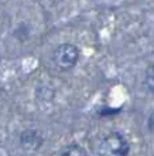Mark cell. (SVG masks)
<instances>
[{
    "label": "cell",
    "instance_id": "1",
    "mask_svg": "<svg viewBox=\"0 0 154 156\" xmlns=\"http://www.w3.org/2000/svg\"><path fill=\"white\" fill-rule=\"evenodd\" d=\"M130 144L120 132H110L102 138L96 148L98 156H129Z\"/></svg>",
    "mask_w": 154,
    "mask_h": 156
},
{
    "label": "cell",
    "instance_id": "2",
    "mask_svg": "<svg viewBox=\"0 0 154 156\" xmlns=\"http://www.w3.org/2000/svg\"><path fill=\"white\" fill-rule=\"evenodd\" d=\"M79 53L81 51L75 44L64 43L54 50L53 61L62 70H69L77 66L78 60H79Z\"/></svg>",
    "mask_w": 154,
    "mask_h": 156
},
{
    "label": "cell",
    "instance_id": "3",
    "mask_svg": "<svg viewBox=\"0 0 154 156\" xmlns=\"http://www.w3.org/2000/svg\"><path fill=\"white\" fill-rule=\"evenodd\" d=\"M43 142H44V138L36 129H26L20 135L21 146L27 151H37L43 145Z\"/></svg>",
    "mask_w": 154,
    "mask_h": 156
},
{
    "label": "cell",
    "instance_id": "4",
    "mask_svg": "<svg viewBox=\"0 0 154 156\" xmlns=\"http://www.w3.org/2000/svg\"><path fill=\"white\" fill-rule=\"evenodd\" d=\"M60 156H86L85 149L77 144H71L61 151Z\"/></svg>",
    "mask_w": 154,
    "mask_h": 156
},
{
    "label": "cell",
    "instance_id": "5",
    "mask_svg": "<svg viewBox=\"0 0 154 156\" xmlns=\"http://www.w3.org/2000/svg\"><path fill=\"white\" fill-rule=\"evenodd\" d=\"M144 85L151 94H154V64H151L144 74Z\"/></svg>",
    "mask_w": 154,
    "mask_h": 156
},
{
    "label": "cell",
    "instance_id": "6",
    "mask_svg": "<svg viewBox=\"0 0 154 156\" xmlns=\"http://www.w3.org/2000/svg\"><path fill=\"white\" fill-rule=\"evenodd\" d=\"M103 109H106V111H99V114L101 115H109V114H118L120 109H116V108H103Z\"/></svg>",
    "mask_w": 154,
    "mask_h": 156
},
{
    "label": "cell",
    "instance_id": "7",
    "mask_svg": "<svg viewBox=\"0 0 154 156\" xmlns=\"http://www.w3.org/2000/svg\"><path fill=\"white\" fill-rule=\"evenodd\" d=\"M149 129H150V131L154 133V112L151 114L150 116H149Z\"/></svg>",
    "mask_w": 154,
    "mask_h": 156
}]
</instances>
